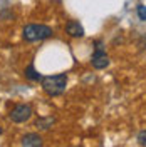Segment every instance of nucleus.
Returning <instances> with one entry per match:
<instances>
[{"label": "nucleus", "mask_w": 146, "mask_h": 147, "mask_svg": "<svg viewBox=\"0 0 146 147\" xmlns=\"http://www.w3.org/2000/svg\"><path fill=\"white\" fill-rule=\"evenodd\" d=\"M65 85H67V75L65 74H57V75H49L42 79V89L47 95L55 97V95H61L65 90Z\"/></svg>", "instance_id": "f257e3e1"}, {"label": "nucleus", "mask_w": 146, "mask_h": 147, "mask_svg": "<svg viewBox=\"0 0 146 147\" xmlns=\"http://www.w3.org/2000/svg\"><path fill=\"white\" fill-rule=\"evenodd\" d=\"M54 35V32H52V28L47 27V25H37V24H30L27 27L24 28V32H22V37H24V40H27V42H37V40H46L49 37Z\"/></svg>", "instance_id": "f03ea898"}, {"label": "nucleus", "mask_w": 146, "mask_h": 147, "mask_svg": "<svg viewBox=\"0 0 146 147\" xmlns=\"http://www.w3.org/2000/svg\"><path fill=\"white\" fill-rule=\"evenodd\" d=\"M30 115H32V107L29 104H18L10 112V120L17 122V124H22V122L30 119Z\"/></svg>", "instance_id": "7ed1b4c3"}, {"label": "nucleus", "mask_w": 146, "mask_h": 147, "mask_svg": "<svg viewBox=\"0 0 146 147\" xmlns=\"http://www.w3.org/2000/svg\"><path fill=\"white\" fill-rule=\"evenodd\" d=\"M91 64L94 69H98V70H102V69H106L108 65H109V57L106 52H102L101 49H98L91 57Z\"/></svg>", "instance_id": "20e7f679"}, {"label": "nucleus", "mask_w": 146, "mask_h": 147, "mask_svg": "<svg viewBox=\"0 0 146 147\" xmlns=\"http://www.w3.org/2000/svg\"><path fill=\"white\" fill-rule=\"evenodd\" d=\"M65 32H67L71 37H74V38H81V37H84V27H82L79 22H76V20L67 22Z\"/></svg>", "instance_id": "39448f33"}, {"label": "nucleus", "mask_w": 146, "mask_h": 147, "mask_svg": "<svg viewBox=\"0 0 146 147\" xmlns=\"http://www.w3.org/2000/svg\"><path fill=\"white\" fill-rule=\"evenodd\" d=\"M22 146L25 147H39L42 146V137L39 134H25L22 137Z\"/></svg>", "instance_id": "423d86ee"}, {"label": "nucleus", "mask_w": 146, "mask_h": 147, "mask_svg": "<svg viewBox=\"0 0 146 147\" xmlns=\"http://www.w3.org/2000/svg\"><path fill=\"white\" fill-rule=\"evenodd\" d=\"M55 122L54 117H40V119H37L35 122V127L40 129V130H47V129L52 127V124Z\"/></svg>", "instance_id": "0eeeda50"}, {"label": "nucleus", "mask_w": 146, "mask_h": 147, "mask_svg": "<svg viewBox=\"0 0 146 147\" xmlns=\"http://www.w3.org/2000/svg\"><path fill=\"white\" fill-rule=\"evenodd\" d=\"M24 75L27 77L29 80H42V75L35 70V67L30 64L29 67H25V70H24Z\"/></svg>", "instance_id": "6e6552de"}, {"label": "nucleus", "mask_w": 146, "mask_h": 147, "mask_svg": "<svg viewBox=\"0 0 146 147\" xmlns=\"http://www.w3.org/2000/svg\"><path fill=\"white\" fill-rule=\"evenodd\" d=\"M138 17H139V20H146V5H138Z\"/></svg>", "instance_id": "1a4fd4ad"}, {"label": "nucleus", "mask_w": 146, "mask_h": 147, "mask_svg": "<svg viewBox=\"0 0 146 147\" xmlns=\"http://www.w3.org/2000/svg\"><path fill=\"white\" fill-rule=\"evenodd\" d=\"M138 144L139 146H146V130H141L139 134H138Z\"/></svg>", "instance_id": "9d476101"}, {"label": "nucleus", "mask_w": 146, "mask_h": 147, "mask_svg": "<svg viewBox=\"0 0 146 147\" xmlns=\"http://www.w3.org/2000/svg\"><path fill=\"white\" fill-rule=\"evenodd\" d=\"M0 134H2V127H0Z\"/></svg>", "instance_id": "9b49d317"}]
</instances>
